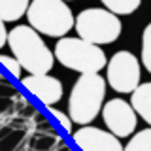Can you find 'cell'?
I'll return each instance as SVG.
<instances>
[{
	"instance_id": "cell-1",
	"label": "cell",
	"mask_w": 151,
	"mask_h": 151,
	"mask_svg": "<svg viewBox=\"0 0 151 151\" xmlns=\"http://www.w3.org/2000/svg\"><path fill=\"white\" fill-rule=\"evenodd\" d=\"M8 45L12 55L21 63L23 70L32 76H44L55 64V53H51L40 32L30 25L13 27L8 34Z\"/></svg>"
},
{
	"instance_id": "cell-2",
	"label": "cell",
	"mask_w": 151,
	"mask_h": 151,
	"mask_svg": "<svg viewBox=\"0 0 151 151\" xmlns=\"http://www.w3.org/2000/svg\"><path fill=\"white\" fill-rule=\"evenodd\" d=\"M106 98V79L98 74H81L68 96V115L78 125H89L102 111Z\"/></svg>"
},
{
	"instance_id": "cell-3",
	"label": "cell",
	"mask_w": 151,
	"mask_h": 151,
	"mask_svg": "<svg viewBox=\"0 0 151 151\" xmlns=\"http://www.w3.org/2000/svg\"><path fill=\"white\" fill-rule=\"evenodd\" d=\"M55 59L68 70L79 74H98L108 64L102 47L79 36L59 38V42L55 44Z\"/></svg>"
},
{
	"instance_id": "cell-4",
	"label": "cell",
	"mask_w": 151,
	"mask_h": 151,
	"mask_svg": "<svg viewBox=\"0 0 151 151\" xmlns=\"http://www.w3.org/2000/svg\"><path fill=\"white\" fill-rule=\"evenodd\" d=\"M28 25L49 38H64L76 25V17L64 0H30Z\"/></svg>"
},
{
	"instance_id": "cell-5",
	"label": "cell",
	"mask_w": 151,
	"mask_h": 151,
	"mask_svg": "<svg viewBox=\"0 0 151 151\" xmlns=\"http://www.w3.org/2000/svg\"><path fill=\"white\" fill-rule=\"evenodd\" d=\"M76 32L79 38L96 45L113 44L121 36V19L106 8H87L76 15Z\"/></svg>"
},
{
	"instance_id": "cell-6",
	"label": "cell",
	"mask_w": 151,
	"mask_h": 151,
	"mask_svg": "<svg viewBox=\"0 0 151 151\" xmlns=\"http://www.w3.org/2000/svg\"><path fill=\"white\" fill-rule=\"evenodd\" d=\"M140 60L130 51H117L106 64V81L115 93H132L140 85Z\"/></svg>"
},
{
	"instance_id": "cell-7",
	"label": "cell",
	"mask_w": 151,
	"mask_h": 151,
	"mask_svg": "<svg viewBox=\"0 0 151 151\" xmlns=\"http://www.w3.org/2000/svg\"><path fill=\"white\" fill-rule=\"evenodd\" d=\"M100 113L106 123V129L117 138L134 134L136 125H138V113L130 102L123 100V98H111L102 106Z\"/></svg>"
},
{
	"instance_id": "cell-8",
	"label": "cell",
	"mask_w": 151,
	"mask_h": 151,
	"mask_svg": "<svg viewBox=\"0 0 151 151\" xmlns=\"http://www.w3.org/2000/svg\"><path fill=\"white\" fill-rule=\"evenodd\" d=\"M72 140L79 151H123L121 138L111 134L110 130L98 127L83 125L81 129L72 132Z\"/></svg>"
},
{
	"instance_id": "cell-9",
	"label": "cell",
	"mask_w": 151,
	"mask_h": 151,
	"mask_svg": "<svg viewBox=\"0 0 151 151\" xmlns=\"http://www.w3.org/2000/svg\"><path fill=\"white\" fill-rule=\"evenodd\" d=\"M21 85L25 91H28L34 98H38L44 106H55L57 102L63 98L64 87L60 83V79L53 78V76H23Z\"/></svg>"
},
{
	"instance_id": "cell-10",
	"label": "cell",
	"mask_w": 151,
	"mask_h": 151,
	"mask_svg": "<svg viewBox=\"0 0 151 151\" xmlns=\"http://www.w3.org/2000/svg\"><path fill=\"white\" fill-rule=\"evenodd\" d=\"M28 119L13 115L4 125H0V151H19L27 144Z\"/></svg>"
},
{
	"instance_id": "cell-11",
	"label": "cell",
	"mask_w": 151,
	"mask_h": 151,
	"mask_svg": "<svg viewBox=\"0 0 151 151\" xmlns=\"http://www.w3.org/2000/svg\"><path fill=\"white\" fill-rule=\"evenodd\" d=\"M130 104L136 110V113L151 127V81L140 83L134 91L130 93Z\"/></svg>"
},
{
	"instance_id": "cell-12",
	"label": "cell",
	"mask_w": 151,
	"mask_h": 151,
	"mask_svg": "<svg viewBox=\"0 0 151 151\" xmlns=\"http://www.w3.org/2000/svg\"><path fill=\"white\" fill-rule=\"evenodd\" d=\"M28 6L30 0H0V17L6 23H15L27 15Z\"/></svg>"
},
{
	"instance_id": "cell-13",
	"label": "cell",
	"mask_w": 151,
	"mask_h": 151,
	"mask_svg": "<svg viewBox=\"0 0 151 151\" xmlns=\"http://www.w3.org/2000/svg\"><path fill=\"white\" fill-rule=\"evenodd\" d=\"M57 134H47V132L32 130V134L27 138V149L28 151H53L59 144Z\"/></svg>"
},
{
	"instance_id": "cell-14",
	"label": "cell",
	"mask_w": 151,
	"mask_h": 151,
	"mask_svg": "<svg viewBox=\"0 0 151 151\" xmlns=\"http://www.w3.org/2000/svg\"><path fill=\"white\" fill-rule=\"evenodd\" d=\"M100 2L115 15H130L140 8L142 0H100Z\"/></svg>"
},
{
	"instance_id": "cell-15",
	"label": "cell",
	"mask_w": 151,
	"mask_h": 151,
	"mask_svg": "<svg viewBox=\"0 0 151 151\" xmlns=\"http://www.w3.org/2000/svg\"><path fill=\"white\" fill-rule=\"evenodd\" d=\"M123 151H151V127L132 134Z\"/></svg>"
},
{
	"instance_id": "cell-16",
	"label": "cell",
	"mask_w": 151,
	"mask_h": 151,
	"mask_svg": "<svg viewBox=\"0 0 151 151\" xmlns=\"http://www.w3.org/2000/svg\"><path fill=\"white\" fill-rule=\"evenodd\" d=\"M142 64L151 74V23L142 32Z\"/></svg>"
},
{
	"instance_id": "cell-17",
	"label": "cell",
	"mask_w": 151,
	"mask_h": 151,
	"mask_svg": "<svg viewBox=\"0 0 151 151\" xmlns=\"http://www.w3.org/2000/svg\"><path fill=\"white\" fill-rule=\"evenodd\" d=\"M0 66H4V68H6L15 79H21L23 78V66H21V63H19L13 55L0 53Z\"/></svg>"
},
{
	"instance_id": "cell-18",
	"label": "cell",
	"mask_w": 151,
	"mask_h": 151,
	"mask_svg": "<svg viewBox=\"0 0 151 151\" xmlns=\"http://www.w3.org/2000/svg\"><path fill=\"white\" fill-rule=\"evenodd\" d=\"M36 113H38V110H36L34 104L28 102L27 98H23V96H17V100H15V115L32 121V117H34Z\"/></svg>"
},
{
	"instance_id": "cell-19",
	"label": "cell",
	"mask_w": 151,
	"mask_h": 151,
	"mask_svg": "<svg viewBox=\"0 0 151 151\" xmlns=\"http://www.w3.org/2000/svg\"><path fill=\"white\" fill-rule=\"evenodd\" d=\"M45 108H47V111H49L51 115H53L55 119L60 123V127H63V129L68 132V134H72V132H74V121H72V117H70L68 113H64V111L57 110L55 106H45Z\"/></svg>"
},
{
	"instance_id": "cell-20",
	"label": "cell",
	"mask_w": 151,
	"mask_h": 151,
	"mask_svg": "<svg viewBox=\"0 0 151 151\" xmlns=\"http://www.w3.org/2000/svg\"><path fill=\"white\" fill-rule=\"evenodd\" d=\"M32 125H34V130L38 132H47V134H57V130L53 129V125H51L49 121L45 119L44 115H42L40 111L36 113L34 117H32Z\"/></svg>"
},
{
	"instance_id": "cell-21",
	"label": "cell",
	"mask_w": 151,
	"mask_h": 151,
	"mask_svg": "<svg viewBox=\"0 0 151 151\" xmlns=\"http://www.w3.org/2000/svg\"><path fill=\"white\" fill-rule=\"evenodd\" d=\"M0 96H4V98H17L19 96L17 89L2 76H0Z\"/></svg>"
},
{
	"instance_id": "cell-22",
	"label": "cell",
	"mask_w": 151,
	"mask_h": 151,
	"mask_svg": "<svg viewBox=\"0 0 151 151\" xmlns=\"http://www.w3.org/2000/svg\"><path fill=\"white\" fill-rule=\"evenodd\" d=\"M15 100L17 98H4V96H0V117L13 115V113H15Z\"/></svg>"
},
{
	"instance_id": "cell-23",
	"label": "cell",
	"mask_w": 151,
	"mask_h": 151,
	"mask_svg": "<svg viewBox=\"0 0 151 151\" xmlns=\"http://www.w3.org/2000/svg\"><path fill=\"white\" fill-rule=\"evenodd\" d=\"M4 23H6V21H4V19L0 17V49H2L4 45H8V34H9Z\"/></svg>"
},
{
	"instance_id": "cell-24",
	"label": "cell",
	"mask_w": 151,
	"mask_h": 151,
	"mask_svg": "<svg viewBox=\"0 0 151 151\" xmlns=\"http://www.w3.org/2000/svg\"><path fill=\"white\" fill-rule=\"evenodd\" d=\"M53 151H72V149H70L68 145H66V142L60 138V140H59V144H57V147H55Z\"/></svg>"
},
{
	"instance_id": "cell-25",
	"label": "cell",
	"mask_w": 151,
	"mask_h": 151,
	"mask_svg": "<svg viewBox=\"0 0 151 151\" xmlns=\"http://www.w3.org/2000/svg\"><path fill=\"white\" fill-rule=\"evenodd\" d=\"M19 151H28V149H27V147H21V149H19Z\"/></svg>"
},
{
	"instance_id": "cell-26",
	"label": "cell",
	"mask_w": 151,
	"mask_h": 151,
	"mask_svg": "<svg viewBox=\"0 0 151 151\" xmlns=\"http://www.w3.org/2000/svg\"><path fill=\"white\" fill-rule=\"evenodd\" d=\"M64 2H66V0H64Z\"/></svg>"
}]
</instances>
